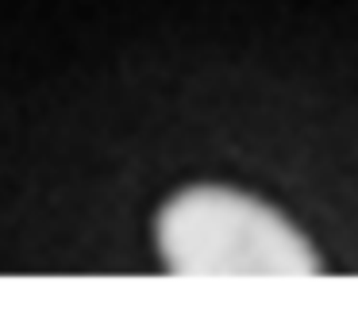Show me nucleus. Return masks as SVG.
<instances>
[{
  "label": "nucleus",
  "instance_id": "1",
  "mask_svg": "<svg viewBox=\"0 0 358 323\" xmlns=\"http://www.w3.org/2000/svg\"><path fill=\"white\" fill-rule=\"evenodd\" d=\"M158 254L181 277H312L308 238L262 200L235 189H185L158 212Z\"/></svg>",
  "mask_w": 358,
  "mask_h": 323
}]
</instances>
